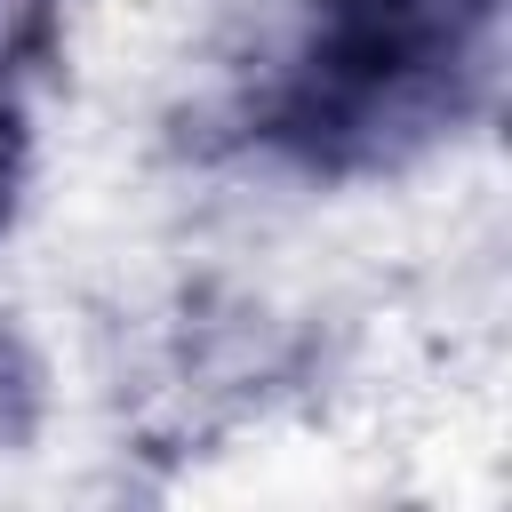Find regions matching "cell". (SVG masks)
I'll return each instance as SVG.
<instances>
[{"label": "cell", "mask_w": 512, "mask_h": 512, "mask_svg": "<svg viewBox=\"0 0 512 512\" xmlns=\"http://www.w3.org/2000/svg\"><path fill=\"white\" fill-rule=\"evenodd\" d=\"M480 24L488 0H312V120L336 136L424 120Z\"/></svg>", "instance_id": "1"}, {"label": "cell", "mask_w": 512, "mask_h": 512, "mask_svg": "<svg viewBox=\"0 0 512 512\" xmlns=\"http://www.w3.org/2000/svg\"><path fill=\"white\" fill-rule=\"evenodd\" d=\"M24 424H32V368H24V352L0 336V448H16Z\"/></svg>", "instance_id": "2"}, {"label": "cell", "mask_w": 512, "mask_h": 512, "mask_svg": "<svg viewBox=\"0 0 512 512\" xmlns=\"http://www.w3.org/2000/svg\"><path fill=\"white\" fill-rule=\"evenodd\" d=\"M8 176H16V136H8V112H0V208H8Z\"/></svg>", "instance_id": "3"}]
</instances>
